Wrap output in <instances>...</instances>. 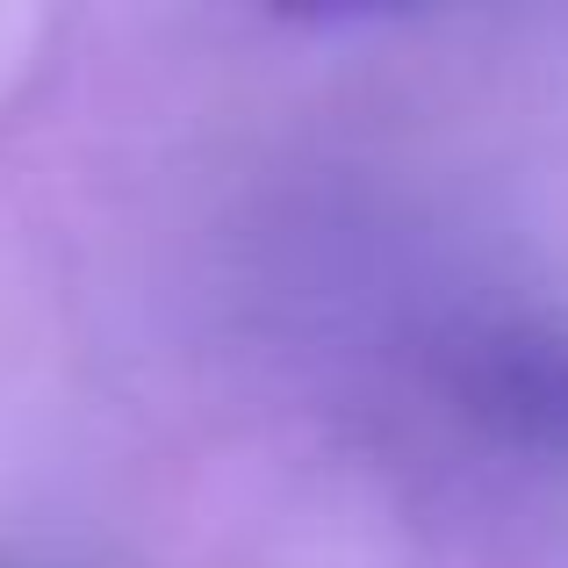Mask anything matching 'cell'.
<instances>
[{"instance_id": "obj_1", "label": "cell", "mask_w": 568, "mask_h": 568, "mask_svg": "<svg viewBox=\"0 0 568 568\" xmlns=\"http://www.w3.org/2000/svg\"><path fill=\"white\" fill-rule=\"evenodd\" d=\"M475 403L547 454H568V332H504L475 361Z\"/></svg>"}]
</instances>
